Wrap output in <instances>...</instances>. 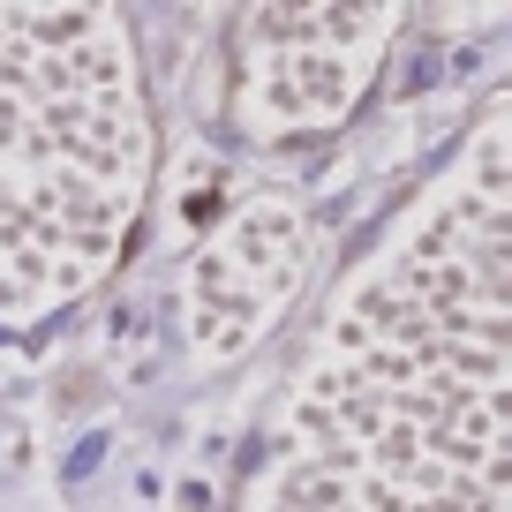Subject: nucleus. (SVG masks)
I'll return each mask as SVG.
<instances>
[{"label": "nucleus", "instance_id": "2", "mask_svg": "<svg viewBox=\"0 0 512 512\" xmlns=\"http://www.w3.org/2000/svg\"><path fill=\"white\" fill-rule=\"evenodd\" d=\"M144 106L106 8H0V317L68 302L121 256Z\"/></svg>", "mask_w": 512, "mask_h": 512}, {"label": "nucleus", "instance_id": "1", "mask_svg": "<svg viewBox=\"0 0 512 512\" xmlns=\"http://www.w3.org/2000/svg\"><path fill=\"white\" fill-rule=\"evenodd\" d=\"M505 287V128H490L400 256L347 294L264 512H505Z\"/></svg>", "mask_w": 512, "mask_h": 512}]
</instances>
